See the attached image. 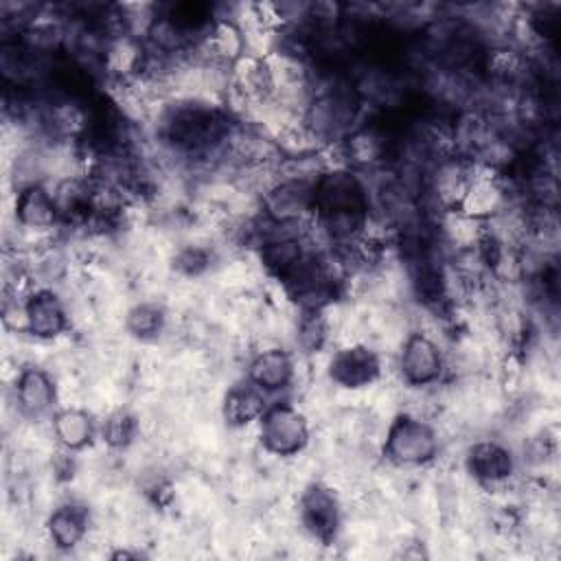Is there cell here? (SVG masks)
<instances>
[{
	"instance_id": "cell-1",
	"label": "cell",
	"mask_w": 561,
	"mask_h": 561,
	"mask_svg": "<svg viewBox=\"0 0 561 561\" xmlns=\"http://www.w3.org/2000/svg\"><path fill=\"white\" fill-rule=\"evenodd\" d=\"M383 451L397 465H425L438 451V436L430 423L399 414L386 432Z\"/></svg>"
},
{
	"instance_id": "cell-2",
	"label": "cell",
	"mask_w": 561,
	"mask_h": 561,
	"mask_svg": "<svg viewBox=\"0 0 561 561\" xmlns=\"http://www.w3.org/2000/svg\"><path fill=\"white\" fill-rule=\"evenodd\" d=\"M316 180H276L263 191V215L278 226H300L313 219Z\"/></svg>"
},
{
	"instance_id": "cell-3",
	"label": "cell",
	"mask_w": 561,
	"mask_h": 561,
	"mask_svg": "<svg viewBox=\"0 0 561 561\" xmlns=\"http://www.w3.org/2000/svg\"><path fill=\"white\" fill-rule=\"evenodd\" d=\"M263 447L274 456H294L309 440V425L302 412L289 403H276L261 416L259 430Z\"/></svg>"
},
{
	"instance_id": "cell-4",
	"label": "cell",
	"mask_w": 561,
	"mask_h": 561,
	"mask_svg": "<svg viewBox=\"0 0 561 561\" xmlns=\"http://www.w3.org/2000/svg\"><path fill=\"white\" fill-rule=\"evenodd\" d=\"M401 379L408 386H430L443 373V357L436 342L425 333H412L399 357Z\"/></svg>"
},
{
	"instance_id": "cell-5",
	"label": "cell",
	"mask_w": 561,
	"mask_h": 561,
	"mask_svg": "<svg viewBox=\"0 0 561 561\" xmlns=\"http://www.w3.org/2000/svg\"><path fill=\"white\" fill-rule=\"evenodd\" d=\"M298 513L305 530L320 541H329L340 522V504L335 493L324 484H309L300 500H298Z\"/></svg>"
},
{
	"instance_id": "cell-6",
	"label": "cell",
	"mask_w": 561,
	"mask_h": 561,
	"mask_svg": "<svg viewBox=\"0 0 561 561\" xmlns=\"http://www.w3.org/2000/svg\"><path fill=\"white\" fill-rule=\"evenodd\" d=\"M379 357L364 344H348L340 348L329 362V377L348 390L370 386L379 377Z\"/></svg>"
},
{
	"instance_id": "cell-7",
	"label": "cell",
	"mask_w": 561,
	"mask_h": 561,
	"mask_svg": "<svg viewBox=\"0 0 561 561\" xmlns=\"http://www.w3.org/2000/svg\"><path fill=\"white\" fill-rule=\"evenodd\" d=\"M390 153V131L386 125L373 121L357 125L344 140H342V156L346 164L357 169H373L386 162Z\"/></svg>"
},
{
	"instance_id": "cell-8",
	"label": "cell",
	"mask_w": 561,
	"mask_h": 561,
	"mask_svg": "<svg viewBox=\"0 0 561 561\" xmlns=\"http://www.w3.org/2000/svg\"><path fill=\"white\" fill-rule=\"evenodd\" d=\"M467 469L486 486L502 484L513 473V458L504 445L495 440H478L467 451Z\"/></svg>"
},
{
	"instance_id": "cell-9",
	"label": "cell",
	"mask_w": 561,
	"mask_h": 561,
	"mask_svg": "<svg viewBox=\"0 0 561 561\" xmlns=\"http://www.w3.org/2000/svg\"><path fill=\"white\" fill-rule=\"evenodd\" d=\"M26 311V331H31L35 337L48 340L59 335L66 324V309L61 300L50 289H37L24 300Z\"/></svg>"
},
{
	"instance_id": "cell-10",
	"label": "cell",
	"mask_w": 561,
	"mask_h": 561,
	"mask_svg": "<svg viewBox=\"0 0 561 561\" xmlns=\"http://www.w3.org/2000/svg\"><path fill=\"white\" fill-rule=\"evenodd\" d=\"M294 362L283 348H265L259 351L248 364V379L252 386L265 392L283 390L291 383Z\"/></svg>"
},
{
	"instance_id": "cell-11",
	"label": "cell",
	"mask_w": 561,
	"mask_h": 561,
	"mask_svg": "<svg viewBox=\"0 0 561 561\" xmlns=\"http://www.w3.org/2000/svg\"><path fill=\"white\" fill-rule=\"evenodd\" d=\"M59 217L55 195L48 193L39 182L22 186L15 195V219L28 230H46Z\"/></svg>"
},
{
	"instance_id": "cell-12",
	"label": "cell",
	"mask_w": 561,
	"mask_h": 561,
	"mask_svg": "<svg viewBox=\"0 0 561 561\" xmlns=\"http://www.w3.org/2000/svg\"><path fill=\"white\" fill-rule=\"evenodd\" d=\"M15 401L24 414H42L55 401V383L46 370L26 366L20 370L15 381Z\"/></svg>"
},
{
	"instance_id": "cell-13",
	"label": "cell",
	"mask_w": 561,
	"mask_h": 561,
	"mask_svg": "<svg viewBox=\"0 0 561 561\" xmlns=\"http://www.w3.org/2000/svg\"><path fill=\"white\" fill-rule=\"evenodd\" d=\"M46 528L57 548H72L88 535V511L79 504H64L50 513Z\"/></svg>"
},
{
	"instance_id": "cell-14",
	"label": "cell",
	"mask_w": 561,
	"mask_h": 561,
	"mask_svg": "<svg viewBox=\"0 0 561 561\" xmlns=\"http://www.w3.org/2000/svg\"><path fill=\"white\" fill-rule=\"evenodd\" d=\"M265 397L263 390L256 386H234L228 390L224 399V419L232 427H243L254 419H261L265 412Z\"/></svg>"
},
{
	"instance_id": "cell-15",
	"label": "cell",
	"mask_w": 561,
	"mask_h": 561,
	"mask_svg": "<svg viewBox=\"0 0 561 561\" xmlns=\"http://www.w3.org/2000/svg\"><path fill=\"white\" fill-rule=\"evenodd\" d=\"M53 434L66 449H81L92 440L94 425L85 410L64 408L53 419Z\"/></svg>"
},
{
	"instance_id": "cell-16",
	"label": "cell",
	"mask_w": 561,
	"mask_h": 561,
	"mask_svg": "<svg viewBox=\"0 0 561 561\" xmlns=\"http://www.w3.org/2000/svg\"><path fill=\"white\" fill-rule=\"evenodd\" d=\"M125 327L136 337H142V340L156 337L164 327V313L153 302H140L127 311Z\"/></svg>"
},
{
	"instance_id": "cell-17",
	"label": "cell",
	"mask_w": 561,
	"mask_h": 561,
	"mask_svg": "<svg viewBox=\"0 0 561 561\" xmlns=\"http://www.w3.org/2000/svg\"><path fill=\"white\" fill-rule=\"evenodd\" d=\"M327 333H329V327H327V320L322 318V311H305L300 322H298V344L313 353V351H320L327 342Z\"/></svg>"
},
{
	"instance_id": "cell-18",
	"label": "cell",
	"mask_w": 561,
	"mask_h": 561,
	"mask_svg": "<svg viewBox=\"0 0 561 561\" xmlns=\"http://www.w3.org/2000/svg\"><path fill=\"white\" fill-rule=\"evenodd\" d=\"M136 434V419L125 412V410H116L107 416V421L103 423V440L110 447H125L131 443Z\"/></svg>"
}]
</instances>
